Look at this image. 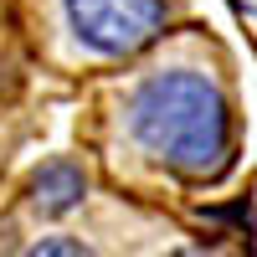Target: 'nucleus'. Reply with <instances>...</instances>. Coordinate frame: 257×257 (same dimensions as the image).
Returning <instances> with one entry per match:
<instances>
[{
  "instance_id": "2",
  "label": "nucleus",
  "mask_w": 257,
  "mask_h": 257,
  "mask_svg": "<svg viewBox=\"0 0 257 257\" xmlns=\"http://www.w3.org/2000/svg\"><path fill=\"white\" fill-rule=\"evenodd\" d=\"M57 16L82 57L123 62L165 36L170 0H57Z\"/></svg>"
},
{
  "instance_id": "1",
  "label": "nucleus",
  "mask_w": 257,
  "mask_h": 257,
  "mask_svg": "<svg viewBox=\"0 0 257 257\" xmlns=\"http://www.w3.org/2000/svg\"><path fill=\"white\" fill-rule=\"evenodd\" d=\"M118 128L139 160L185 180H221L237 160V113L216 72L155 67L118 103Z\"/></svg>"
},
{
  "instance_id": "3",
  "label": "nucleus",
  "mask_w": 257,
  "mask_h": 257,
  "mask_svg": "<svg viewBox=\"0 0 257 257\" xmlns=\"http://www.w3.org/2000/svg\"><path fill=\"white\" fill-rule=\"evenodd\" d=\"M88 201V175L77 160H47L31 175V206L41 216H67Z\"/></svg>"
},
{
  "instance_id": "4",
  "label": "nucleus",
  "mask_w": 257,
  "mask_h": 257,
  "mask_svg": "<svg viewBox=\"0 0 257 257\" xmlns=\"http://www.w3.org/2000/svg\"><path fill=\"white\" fill-rule=\"evenodd\" d=\"M31 252H36V257H82L88 247H82V242H62V237H41Z\"/></svg>"
}]
</instances>
